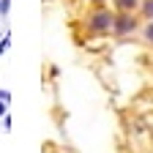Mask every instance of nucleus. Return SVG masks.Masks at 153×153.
Here are the masks:
<instances>
[{"mask_svg":"<svg viewBox=\"0 0 153 153\" xmlns=\"http://www.w3.org/2000/svg\"><path fill=\"white\" fill-rule=\"evenodd\" d=\"M8 8H11V0H0V14H8Z\"/></svg>","mask_w":153,"mask_h":153,"instance_id":"5","label":"nucleus"},{"mask_svg":"<svg viewBox=\"0 0 153 153\" xmlns=\"http://www.w3.org/2000/svg\"><path fill=\"white\" fill-rule=\"evenodd\" d=\"M115 6H118L120 11H134L140 6V0H115Z\"/></svg>","mask_w":153,"mask_h":153,"instance_id":"3","label":"nucleus"},{"mask_svg":"<svg viewBox=\"0 0 153 153\" xmlns=\"http://www.w3.org/2000/svg\"><path fill=\"white\" fill-rule=\"evenodd\" d=\"M142 11H145L148 19H153V0H145V3H142Z\"/></svg>","mask_w":153,"mask_h":153,"instance_id":"4","label":"nucleus"},{"mask_svg":"<svg viewBox=\"0 0 153 153\" xmlns=\"http://www.w3.org/2000/svg\"><path fill=\"white\" fill-rule=\"evenodd\" d=\"M112 22H115V16H112L109 11H96V14L88 16V27H90L93 33H104V30H109Z\"/></svg>","mask_w":153,"mask_h":153,"instance_id":"1","label":"nucleus"},{"mask_svg":"<svg viewBox=\"0 0 153 153\" xmlns=\"http://www.w3.org/2000/svg\"><path fill=\"white\" fill-rule=\"evenodd\" d=\"M6 109H8V101H6V99H0V118L6 115Z\"/></svg>","mask_w":153,"mask_h":153,"instance_id":"7","label":"nucleus"},{"mask_svg":"<svg viewBox=\"0 0 153 153\" xmlns=\"http://www.w3.org/2000/svg\"><path fill=\"white\" fill-rule=\"evenodd\" d=\"M145 38H148V41H150V44H153V22H150V25H148V27H145Z\"/></svg>","mask_w":153,"mask_h":153,"instance_id":"6","label":"nucleus"},{"mask_svg":"<svg viewBox=\"0 0 153 153\" xmlns=\"http://www.w3.org/2000/svg\"><path fill=\"white\" fill-rule=\"evenodd\" d=\"M93 3H104V0H93Z\"/></svg>","mask_w":153,"mask_h":153,"instance_id":"8","label":"nucleus"},{"mask_svg":"<svg viewBox=\"0 0 153 153\" xmlns=\"http://www.w3.org/2000/svg\"><path fill=\"white\" fill-rule=\"evenodd\" d=\"M112 30L118 33V36L134 33V30H137V19L131 16V11H123L120 16H115V22H112Z\"/></svg>","mask_w":153,"mask_h":153,"instance_id":"2","label":"nucleus"}]
</instances>
